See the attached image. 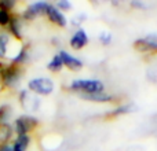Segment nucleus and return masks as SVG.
<instances>
[{"instance_id":"5701e85b","label":"nucleus","mask_w":157,"mask_h":151,"mask_svg":"<svg viewBox=\"0 0 157 151\" xmlns=\"http://www.w3.org/2000/svg\"><path fill=\"white\" fill-rule=\"evenodd\" d=\"M131 4H132L134 7H145V4L144 3H141V2H132Z\"/></svg>"},{"instance_id":"a211bd4d","label":"nucleus","mask_w":157,"mask_h":151,"mask_svg":"<svg viewBox=\"0 0 157 151\" xmlns=\"http://www.w3.org/2000/svg\"><path fill=\"white\" fill-rule=\"evenodd\" d=\"M55 7H57L59 11H68V10H71L72 8V3L68 2V0H59Z\"/></svg>"},{"instance_id":"f257e3e1","label":"nucleus","mask_w":157,"mask_h":151,"mask_svg":"<svg viewBox=\"0 0 157 151\" xmlns=\"http://www.w3.org/2000/svg\"><path fill=\"white\" fill-rule=\"evenodd\" d=\"M71 89L81 92V95H90L103 92L105 85L99 80H75L71 84Z\"/></svg>"},{"instance_id":"f03ea898","label":"nucleus","mask_w":157,"mask_h":151,"mask_svg":"<svg viewBox=\"0 0 157 151\" xmlns=\"http://www.w3.org/2000/svg\"><path fill=\"white\" fill-rule=\"evenodd\" d=\"M28 88L37 95H50L54 91V81L47 77L33 78V80L29 81Z\"/></svg>"},{"instance_id":"dca6fc26","label":"nucleus","mask_w":157,"mask_h":151,"mask_svg":"<svg viewBox=\"0 0 157 151\" xmlns=\"http://www.w3.org/2000/svg\"><path fill=\"white\" fill-rule=\"evenodd\" d=\"M11 18H13V15H11L10 11H6V10H0V26L4 28V26H8V24H10Z\"/></svg>"},{"instance_id":"39448f33","label":"nucleus","mask_w":157,"mask_h":151,"mask_svg":"<svg viewBox=\"0 0 157 151\" xmlns=\"http://www.w3.org/2000/svg\"><path fill=\"white\" fill-rule=\"evenodd\" d=\"M48 7V3L47 2H35L32 4H29L24 11V18L28 21H32L36 17L41 15V14H46V10Z\"/></svg>"},{"instance_id":"1a4fd4ad","label":"nucleus","mask_w":157,"mask_h":151,"mask_svg":"<svg viewBox=\"0 0 157 151\" xmlns=\"http://www.w3.org/2000/svg\"><path fill=\"white\" fill-rule=\"evenodd\" d=\"M59 57H61V59H62L63 66H66V68L71 69V70H80V69L83 68L81 61L72 57V55L68 54L66 51H59Z\"/></svg>"},{"instance_id":"423d86ee","label":"nucleus","mask_w":157,"mask_h":151,"mask_svg":"<svg viewBox=\"0 0 157 151\" xmlns=\"http://www.w3.org/2000/svg\"><path fill=\"white\" fill-rule=\"evenodd\" d=\"M138 51L141 52H156L157 51V36H147L145 39H139L134 43Z\"/></svg>"},{"instance_id":"0eeeda50","label":"nucleus","mask_w":157,"mask_h":151,"mask_svg":"<svg viewBox=\"0 0 157 151\" xmlns=\"http://www.w3.org/2000/svg\"><path fill=\"white\" fill-rule=\"evenodd\" d=\"M46 15L48 17V19L52 24L59 28H65L66 24H68V19H66V17L62 14V11H59L52 4H48V7H47V10H46Z\"/></svg>"},{"instance_id":"aec40b11","label":"nucleus","mask_w":157,"mask_h":151,"mask_svg":"<svg viewBox=\"0 0 157 151\" xmlns=\"http://www.w3.org/2000/svg\"><path fill=\"white\" fill-rule=\"evenodd\" d=\"M132 109V106H124V107H119L117 110H114L113 113H112V116H119V114H124V113H130V111Z\"/></svg>"},{"instance_id":"412c9836","label":"nucleus","mask_w":157,"mask_h":151,"mask_svg":"<svg viewBox=\"0 0 157 151\" xmlns=\"http://www.w3.org/2000/svg\"><path fill=\"white\" fill-rule=\"evenodd\" d=\"M110 35H109V33H102V35H101L99 36V40L101 41H102V43L103 44H109V43H110Z\"/></svg>"},{"instance_id":"6ab92c4d","label":"nucleus","mask_w":157,"mask_h":151,"mask_svg":"<svg viewBox=\"0 0 157 151\" xmlns=\"http://www.w3.org/2000/svg\"><path fill=\"white\" fill-rule=\"evenodd\" d=\"M7 116H8V107L7 106H2V107H0V127L7 124V122H6Z\"/></svg>"},{"instance_id":"9b49d317","label":"nucleus","mask_w":157,"mask_h":151,"mask_svg":"<svg viewBox=\"0 0 157 151\" xmlns=\"http://www.w3.org/2000/svg\"><path fill=\"white\" fill-rule=\"evenodd\" d=\"M29 143H30V138L28 135L17 136V139L13 143V149L14 151H26V149L29 147Z\"/></svg>"},{"instance_id":"f8f14e48","label":"nucleus","mask_w":157,"mask_h":151,"mask_svg":"<svg viewBox=\"0 0 157 151\" xmlns=\"http://www.w3.org/2000/svg\"><path fill=\"white\" fill-rule=\"evenodd\" d=\"M81 98H83V99H86V100H90V102H99V103L110 102V100H112L110 95H106V94H103V92L90 94V95H81Z\"/></svg>"},{"instance_id":"2eb2a0df","label":"nucleus","mask_w":157,"mask_h":151,"mask_svg":"<svg viewBox=\"0 0 157 151\" xmlns=\"http://www.w3.org/2000/svg\"><path fill=\"white\" fill-rule=\"evenodd\" d=\"M26 59H28V51H26V48H21V51H19L18 54H17L15 57L13 58V62H11V63H14V65H17V66H21Z\"/></svg>"},{"instance_id":"7ed1b4c3","label":"nucleus","mask_w":157,"mask_h":151,"mask_svg":"<svg viewBox=\"0 0 157 151\" xmlns=\"http://www.w3.org/2000/svg\"><path fill=\"white\" fill-rule=\"evenodd\" d=\"M19 74H21L19 66L14 65V63L4 66L2 73H0V81H2L3 87H10V88L14 87L17 81L19 80Z\"/></svg>"},{"instance_id":"4be33fe9","label":"nucleus","mask_w":157,"mask_h":151,"mask_svg":"<svg viewBox=\"0 0 157 151\" xmlns=\"http://www.w3.org/2000/svg\"><path fill=\"white\" fill-rule=\"evenodd\" d=\"M0 151H14L13 144H10V143H0Z\"/></svg>"},{"instance_id":"6e6552de","label":"nucleus","mask_w":157,"mask_h":151,"mask_svg":"<svg viewBox=\"0 0 157 151\" xmlns=\"http://www.w3.org/2000/svg\"><path fill=\"white\" fill-rule=\"evenodd\" d=\"M88 44V36H87L86 30L78 29L71 39V47L73 50H81Z\"/></svg>"},{"instance_id":"4468645a","label":"nucleus","mask_w":157,"mask_h":151,"mask_svg":"<svg viewBox=\"0 0 157 151\" xmlns=\"http://www.w3.org/2000/svg\"><path fill=\"white\" fill-rule=\"evenodd\" d=\"M62 68H63V63H62V59H61L59 54L54 55V58H52V59L48 62V65H47V69H48L50 72H52V73L59 72Z\"/></svg>"},{"instance_id":"20e7f679","label":"nucleus","mask_w":157,"mask_h":151,"mask_svg":"<svg viewBox=\"0 0 157 151\" xmlns=\"http://www.w3.org/2000/svg\"><path fill=\"white\" fill-rule=\"evenodd\" d=\"M37 120L33 118V117H28V116H24V117H19V118L15 120V124H14V131L18 136L21 135H28L32 129H35L37 127Z\"/></svg>"},{"instance_id":"f3484780","label":"nucleus","mask_w":157,"mask_h":151,"mask_svg":"<svg viewBox=\"0 0 157 151\" xmlns=\"http://www.w3.org/2000/svg\"><path fill=\"white\" fill-rule=\"evenodd\" d=\"M14 7H15V2H13V0H0V10H6L11 13Z\"/></svg>"},{"instance_id":"ddd939ff","label":"nucleus","mask_w":157,"mask_h":151,"mask_svg":"<svg viewBox=\"0 0 157 151\" xmlns=\"http://www.w3.org/2000/svg\"><path fill=\"white\" fill-rule=\"evenodd\" d=\"M8 44H10V35L2 32L0 33V59L7 57Z\"/></svg>"},{"instance_id":"9d476101","label":"nucleus","mask_w":157,"mask_h":151,"mask_svg":"<svg viewBox=\"0 0 157 151\" xmlns=\"http://www.w3.org/2000/svg\"><path fill=\"white\" fill-rule=\"evenodd\" d=\"M8 33L17 39V40H22V32H21V22L17 17H13L8 24Z\"/></svg>"}]
</instances>
